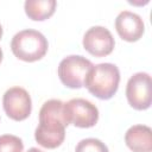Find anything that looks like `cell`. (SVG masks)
I'll return each mask as SVG.
<instances>
[{"label": "cell", "instance_id": "1", "mask_svg": "<svg viewBox=\"0 0 152 152\" xmlns=\"http://www.w3.org/2000/svg\"><path fill=\"white\" fill-rule=\"evenodd\" d=\"M68 125L64 102L56 99L49 100L39 110V125L36 128L34 139L45 148H56L64 141Z\"/></svg>", "mask_w": 152, "mask_h": 152}, {"label": "cell", "instance_id": "2", "mask_svg": "<svg viewBox=\"0 0 152 152\" xmlns=\"http://www.w3.org/2000/svg\"><path fill=\"white\" fill-rule=\"evenodd\" d=\"M120 82V71L115 64L100 63L93 65L88 71L84 87L90 94L100 100H109L118 90Z\"/></svg>", "mask_w": 152, "mask_h": 152}, {"label": "cell", "instance_id": "3", "mask_svg": "<svg viewBox=\"0 0 152 152\" xmlns=\"http://www.w3.org/2000/svg\"><path fill=\"white\" fill-rule=\"evenodd\" d=\"M48 40L37 30L27 28L15 33L11 42L13 55L24 62H36L42 59L48 51Z\"/></svg>", "mask_w": 152, "mask_h": 152}, {"label": "cell", "instance_id": "4", "mask_svg": "<svg viewBox=\"0 0 152 152\" xmlns=\"http://www.w3.org/2000/svg\"><path fill=\"white\" fill-rule=\"evenodd\" d=\"M93 63L83 56L71 55L63 58L58 65V76L61 82L71 89L82 88L88 71Z\"/></svg>", "mask_w": 152, "mask_h": 152}, {"label": "cell", "instance_id": "5", "mask_svg": "<svg viewBox=\"0 0 152 152\" xmlns=\"http://www.w3.org/2000/svg\"><path fill=\"white\" fill-rule=\"evenodd\" d=\"M64 112L69 124L80 128H89L99 120L97 107L86 99H71L64 103Z\"/></svg>", "mask_w": 152, "mask_h": 152}, {"label": "cell", "instance_id": "6", "mask_svg": "<svg viewBox=\"0 0 152 152\" xmlns=\"http://www.w3.org/2000/svg\"><path fill=\"white\" fill-rule=\"evenodd\" d=\"M126 97L131 107L137 110H145L152 103L151 76L147 72H137L127 82Z\"/></svg>", "mask_w": 152, "mask_h": 152}, {"label": "cell", "instance_id": "7", "mask_svg": "<svg viewBox=\"0 0 152 152\" xmlns=\"http://www.w3.org/2000/svg\"><path fill=\"white\" fill-rule=\"evenodd\" d=\"M2 106L10 119L14 121H23L31 114L32 101L30 94L24 88L12 87L5 91Z\"/></svg>", "mask_w": 152, "mask_h": 152}, {"label": "cell", "instance_id": "8", "mask_svg": "<svg viewBox=\"0 0 152 152\" xmlns=\"http://www.w3.org/2000/svg\"><path fill=\"white\" fill-rule=\"evenodd\" d=\"M115 40L110 31L103 26H93L83 36V48L95 57H104L112 53Z\"/></svg>", "mask_w": 152, "mask_h": 152}, {"label": "cell", "instance_id": "9", "mask_svg": "<svg viewBox=\"0 0 152 152\" xmlns=\"http://www.w3.org/2000/svg\"><path fill=\"white\" fill-rule=\"evenodd\" d=\"M115 28L124 40L137 42L142 37L145 25L139 14L129 11H122L115 19Z\"/></svg>", "mask_w": 152, "mask_h": 152}, {"label": "cell", "instance_id": "10", "mask_svg": "<svg viewBox=\"0 0 152 152\" xmlns=\"http://www.w3.org/2000/svg\"><path fill=\"white\" fill-rule=\"evenodd\" d=\"M125 142L133 152H151L152 131L146 125H134L127 129Z\"/></svg>", "mask_w": 152, "mask_h": 152}, {"label": "cell", "instance_id": "11", "mask_svg": "<svg viewBox=\"0 0 152 152\" xmlns=\"http://www.w3.org/2000/svg\"><path fill=\"white\" fill-rule=\"evenodd\" d=\"M57 2L55 0H27L24 8L26 15L36 21H43L50 18L56 11Z\"/></svg>", "mask_w": 152, "mask_h": 152}, {"label": "cell", "instance_id": "12", "mask_svg": "<svg viewBox=\"0 0 152 152\" xmlns=\"http://www.w3.org/2000/svg\"><path fill=\"white\" fill-rule=\"evenodd\" d=\"M23 140L12 134L0 135V152H23Z\"/></svg>", "mask_w": 152, "mask_h": 152}, {"label": "cell", "instance_id": "13", "mask_svg": "<svg viewBox=\"0 0 152 152\" xmlns=\"http://www.w3.org/2000/svg\"><path fill=\"white\" fill-rule=\"evenodd\" d=\"M75 152H109L108 147L99 139L95 138H87L82 139L77 146Z\"/></svg>", "mask_w": 152, "mask_h": 152}, {"label": "cell", "instance_id": "14", "mask_svg": "<svg viewBox=\"0 0 152 152\" xmlns=\"http://www.w3.org/2000/svg\"><path fill=\"white\" fill-rule=\"evenodd\" d=\"M27 152H43L42 150H39V148H37V147H31Z\"/></svg>", "mask_w": 152, "mask_h": 152}, {"label": "cell", "instance_id": "15", "mask_svg": "<svg viewBox=\"0 0 152 152\" xmlns=\"http://www.w3.org/2000/svg\"><path fill=\"white\" fill-rule=\"evenodd\" d=\"M1 37H2V26L0 24V39H1Z\"/></svg>", "mask_w": 152, "mask_h": 152}, {"label": "cell", "instance_id": "16", "mask_svg": "<svg viewBox=\"0 0 152 152\" xmlns=\"http://www.w3.org/2000/svg\"><path fill=\"white\" fill-rule=\"evenodd\" d=\"M1 61H2V50L0 48V63H1Z\"/></svg>", "mask_w": 152, "mask_h": 152}]
</instances>
